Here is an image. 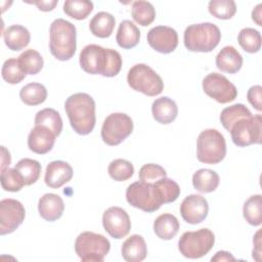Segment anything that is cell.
Masks as SVG:
<instances>
[{
    "mask_svg": "<svg viewBox=\"0 0 262 262\" xmlns=\"http://www.w3.org/2000/svg\"><path fill=\"white\" fill-rule=\"evenodd\" d=\"M64 110L74 131L80 135L89 134L95 126V101L87 93L78 92L69 96Z\"/></svg>",
    "mask_w": 262,
    "mask_h": 262,
    "instance_id": "1",
    "label": "cell"
},
{
    "mask_svg": "<svg viewBox=\"0 0 262 262\" xmlns=\"http://www.w3.org/2000/svg\"><path fill=\"white\" fill-rule=\"evenodd\" d=\"M76 27L63 18L54 19L49 29V49L58 60L71 59L77 48Z\"/></svg>",
    "mask_w": 262,
    "mask_h": 262,
    "instance_id": "2",
    "label": "cell"
},
{
    "mask_svg": "<svg viewBox=\"0 0 262 262\" xmlns=\"http://www.w3.org/2000/svg\"><path fill=\"white\" fill-rule=\"evenodd\" d=\"M221 40L219 28L212 23H201L188 26L183 35L184 46L193 52H210Z\"/></svg>",
    "mask_w": 262,
    "mask_h": 262,
    "instance_id": "3",
    "label": "cell"
},
{
    "mask_svg": "<svg viewBox=\"0 0 262 262\" xmlns=\"http://www.w3.org/2000/svg\"><path fill=\"white\" fill-rule=\"evenodd\" d=\"M226 155L224 136L216 129L202 131L196 140L198 160L205 164H218Z\"/></svg>",
    "mask_w": 262,
    "mask_h": 262,
    "instance_id": "4",
    "label": "cell"
},
{
    "mask_svg": "<svg viewBox=\"0 0 262 262\" xmlns=\"http://www.w3.org/2000/svg\"><path fill=\"white\" fill-rule=\"evenodd\" d=\"M111 249L110 241L92 231L80 233L75 242V251L84 262H102Z\"/></svg>",
    "mask_w": 262,
    "mask_h": 262,
    "instance_id": "5",
    "label": "cell"
},
{
    "mask_svg": "<svg viewBox=\"0 0 262 262\" xmlns=\"http://www.w3.org/2000/svg\"><path fill=\"white\" fill-rule=\"evenodd\" d=\"M128 85L147 96L159 95L164 89L162 78L147 64L136 63L128 72Z\"/></svg>",
    "mask_w": 262,
    "mask_h": 262,
    "instance_id": "6",
    "label": "cell"
},
{
    "mask_svg": "<svg viewBox=\"0 0 262 262\" xmlns=\"http://www.w3.org/2000/svg\"><path fill=\"white\" fill-rule=\"evenodd\" d=\"M215 243L214 233L208 228L184 232L178 241L180 254L188 259H198L209 253Z\"/></svg>",
    "mask_w": 262,
    "mask_h": 262,
    "instance_id": "7",
    "label": "cell"
},
{
    "mask_svg": "<svg viewBox=\"0 0 262 262\" xmlns=\"http://www.w3.org/2000/svg\"><path fill=\"white\" fill-rule=\"evenodd\" d=\"M127 202L144 212H155L161 208L163 202L151 183L136 181L131 183L126 189Z\"/></svg>",
    "mask_w": 262,
    "mask_h": 262,
    "instance_id": "8",
    "label": "cell"
},
{
    "mask_svg": "<svg viewBox=\"0 0 262 262\" xmlns=\"http://www.w3.org/2000/svg\"><path fill=\"white\" fill-rule=\"evenodd\" d=\"M133 131L132 119L124 113H113L103 121L101 138L107 145H118Z\"/></svg>",
    "mask_w": 262,
    "mask_h": 262,
    "instance_id": "9",
    "label": "cell"
},
{
    "mask_svg": "<svg viewBox=\"0 0 262 262\" xmlns=\"http://www.w3.org/2000/svg\"><path fill=\"white\" fill-rule=\"evenodd\" d=\"M232 142L241 147L259 144L262 139L261 115L243 118L234 123L230 129Z\"/></svg>",
    "mask_w": 262,
    "mask_h": 262,
    "instance_id": "10",
    "label": "cell"
},
{
    "mask_svg": "<svg viewBox=\"0 0 262 262\" xmlns=\"http://www.w3.org/2000/svg\"><path fill=\"white\" fill-rule=\"evenodd\" d=\"M203 90L219 103L233 101L237 96L236 87L223 75L211 73L203 80Z\"/></svg>",
    "mask_w": 262,
    "mask_h": 262,
    "instance_id": "11",
    "label": "cell"
},
{
    "mask_svg": "<svg viewBox=\"0 0 262 262\" xmlns=\"http://www.w3.org/2000/svg\"><path fill=\"white\" fill-rule=\"evenodd\" d=\"M26 210L23 204L14 199L0 202V234L13 232L25 220Z\"/></svg>",
    "mask_w": 262,
    "mask_h": 262,
    "instance_id": "12",
    "label": "cell"
},
{
    "mask_svg": "<svg viewBox=\"0 0 262 262\" xmlns=\"http://www.w3.org/2000/svg\"><path fill=\"white\" fill-rule=\"evenodd\" d=\"M102 225L104 230L114 238L120 239L126 236L131 229V221L128 213L120 207H111L103 212Z\"/></svg>",
    "mask_w": 262,
    "mask_h": 262,
    "instance_id": "13",
    "label": "cell"
},
{
    "mask_svg": "<svg viewBox=\"0 0 262 262\" xmlns=\"http://www.w3.org/2000/svg\"><path fill=\"white\" fill-rule=\"evenodd\" d=\"M107 60V48L96 44L86 45L80 52L79 62L82 70L91 75H103Z\"/></svg>",
    "mask_w": 262,
    "mask_h": 262,
    "instance_id": "14",
    "label": "cell"
},
{
    "mask_svg": "<svg viewBox=\"0 0 262 262\" xmlns=\"http://www.w3.org/2000/svg\"><path fill=\"white\" fill-rule=\"evenodd\" d=\"M147 43L158 52L171 53L178 45V34L171 27L157 26L148 31Z\"/></svg>",
    "mask_w": 262,
    "mask_h": 262,
    "instance_id": "15",
    "label": "cell"
},
{
    "mask_svg": "<svg viewBox=\"0 0 262 262\" xmlns=\"http://www.w3.org/2000/svg\"><path fill=\"white\" fill-rule=\"evenodd\" d=\"M209 212L207 200L201 194L187 195L180 205V214L184 221L189 224L203 222Z\"/></svg>",
    "mask_w": 262,
    "mask_h": 262,
    "instance_id": "16",
    "label": "cell"
},
{
    "mask_svg": "<svg viewBox=\"0 0 262 262\" xmlns=\"http://www.w3.org/2000/svg\"><path fill=\"white\" fill-rule=\"evenodd\" d=\"M54 133L44 126H35L29 133L28 146L38 155H44L50 151L55 142Z\"/></svg>",
    "mask_w": 262,
    "mask_h": 262,
    "instance_id": "17",
    "label": "cell"
},
{
    "mask_svg": "<svg viewBox=\"0 0 262 262\" xmlns=\"http://www.w3.org/2000/svg\"><path fill=\"white\" fill-rule=\"evenodd\" d=\"M73 177V168L64 161L50 162L45 171L44 181L48 187L59 188Z\"/></svg>",
    "mask_w": 262,
    "mask_h": 262,
    "instance_id": "18",
    "label": "cell"
},
{
    "mask_svg": "<svg viewBox=\"0 0 262 262\" xmlns=\"http://www.w3.org/2000/svg\"><path fill=\"white\" fill-rule=\"evenodd\" d=\"M64 204L62 199L56 193H45L38 203L40 216L49 222L59 219L63 213Z\"/></svg>",
    "mask_w": 262,
    "mask_h": 262,
    "instance_id": "19",
    "label": "cell"
},
{
    "mask_svg": "<svg viewBox=\"0 0 262 262\" xmlns=\"http://www.w3.org/2000/svg\"><path fill=\"white\" fill-rule=\"evenodd\" d=\"M151 113L154 119L158 123L167 125L176 119L178 115V107L173 99L168 96H162L154 100L151 104Z\"/></svg>",
    "mask_w": 262,
    "mask_h": 262,
    "instance_id": "20",
    "label": "cell"
},
{
    "mask_svg": "<svg viewBox=\"0 0 262 262\" xmlns=\"http://www.w3.org/2000/svg\"><path fill=\"white\" fill-rule=\"evenodd\" d=\"M122 257L127 262H140L145 259L147 248L144 238L139 234H132L122 245Z\"/></svg>",
    "mask_w": 262,
    "mask_h": 262,
    "instance_id": "21",
    "label": "cell"
},
{
    "mask_svg": "<svg viewBox=\"0 0 262 262\" xmlns=\"http://www.w3.org/2000/svg\"><path fill=\"white\" fill-rule=\"evenodd\" d=\"M216 66L221 72L235 74L242 69L243 56L233 46H225L216 56Z\"/></svg>",
    "mask_w": 262,
    "mask_h": 262,
    "instance_id": "22",
    "label": "cell"
},
{
    "mask_svg": "<svg viewBox=\"0 0 262 262\" xmlns=\"http://www.w3.org/2000/svg\"><path fill=\"white\" fill-rule=\"evenodd\" d=\"M5 45L12 51H18L27 47L31 40L30 32L20 25H12L3 32Z\"/></svg>",
    "mask_w": 262,
    "mask_h": 262,
    "instance_id": "23",
    "label": "cell"
},
{
    "mask_svg": "<svg viewBox=\"0 0 262 262\" xmlns=\"http://www.w3.org/2000/svg\"><path fill=\"white\" fill-rule=\"evenodd\" d=\"M140 39V31L131 20L125 19L121 21L118 28L116 40L120 47L131 49L135 47Z\"/></svg>",
    "mask_w": 262,
    "mask_h": 262,
    "instance_id": "24",
    "label": "cell"
},
{
    "mask_svg": "<svg viewBox=\"0 0 262 262\" xmlns=\"http://www.w3.org/2000/svg\"><path fill=\"white\" fill-rule=\"evenodd\" d=\"M179 230L178 219L169 213L160 215L154 222V231L158 237L164 241L172 239Z\"/></svg>",
    "mask_w": 262,
    "mask_h": 262,
    "instance_id": "25",
    "label": "cell"
},
{
    "mask_svg": "<svg viewBox=\"0 0 262 262\" xmlns=\"http://www.w3.org/2000/svg\"><path fill=\"white\" fill-rule=\"evenodd\" d=\"M116 19L113 14L106 11L97 12L89 23L90 32L98 38H107L112 35Z\"/></svg>",
    "mask_w": 262,
    "mask_h": 262,
    "instance_id": "26",
    "label": "cell"
},
{
    "mask_svg": "<svg viewBox=\"0 0 262 262\" xmlns=\"http://www.w3.org/2000/svg\"><path fill=\"white\" fill-rule=\"evenodd\" d=\"M192 185L200 192H212L219 185V175L210 169H200L192 175Z\"/></svg>",
    "mask_w": 262,
    "mask_h": 262,
    "instance_id": "27",
    "label": "cell"
},
{
    "mask_svg": "<svg viewBox=\"0 0 262 262\" xmlns=\"http://www.w3.org/2000/svg\"><path fill=\"white\" fill-rule=\"evenodd\" d=\"M35 126H44L50 129L55 136H58L62 130V120L58 112L53 108H43L39 111L34 120Z\"/></svg>",
    "mask_w": 262,
    "mask_h": 262,
    "instance_id": "28",
    "label": "cell"
},
{
    "mask_svg": "<svg viewBox=\"0 0 262 262\" xmlns=\"http://www.w3.org/2000/svg\"><path fill=\"white\" fill-rule=\"evenodd\" d=\"M20 100L27 105H38L47 98V89L41 83H29L19 91Z\"/></svg>",
    "mask_w": 262,
    "mask_h": 262,
    "instance_id": "29",
    "label": "cell"
},
{
    "mask_svg": "<svg viewBox=\"0 0 262 262\" xmlns=\"http://www.w3.org/2000/svg\"><path fill=\"white\" fill-rule=\"evenodd\" d=\"M20 69L26 75L38 74L44 64L43 57L41 54L34 49L25 50L17 58Z\"/></svg>",
    "mask_w": 262,
    "mask_h": 262,
    "instance_id": "30",
    "label": "cell"
},
{
    "mask_svg": "<svg viewBox=\"0 0 262 262\" xmlns=\"http://www.w3.org/2000/svg\"><path fill=\"white\" fill-rule=\"evenodd\" d=\"M24 179L25 185L34 184L40 177L41 164L33 159L25 158L19 160L14 167Z\"/></svg>",
    "mask_w": 262,
    "mask_h": 262,
    "instance_id": "31",
    "label": "cell"
},
{
    "mask_svg": "<svg viewBox=\"0 0 262 262\" xmlns=\"http://www.w3.org/2000/svg\"><path fill=\"white\" fill-rule=\"evenodd\" d=\"M243 215L246 221L253 225L258 226L262 223V196L261 194L251 195L244 204Z\"/></svg>",
    "mask_w": 262,
    "mask_h": 262,
    "instance_id": "32",
    "label": "cell"
},
{
    "mask_svg": "<svg viewBox=\"0 0 262 262\" xmlns=\"http://www.w3.org/2000/svg\"><path fill=\"white\" fill-rule=\"evenodd\" d=\"M251 116L253 115L251 114L250 110L246 105H244L243 103H235L225 107L221 112L220 122L227 131H230L234 123H236L238 120L243 118H248Z\"/></svg>",
    "mask_w": 262,
    "mask_h": 262,
    "instance_id": "33",
    "label": "cell"
},
{
    "mask_svg": "<svg viewBox=\"0 0 262 262\" xmlns=\"http://www.w3.org/2000/svg\"><path fill=\"white\" fill-rule=\"evenodd\" d=\"M131 14L133 19L142 27L150 25L156 18V9L148 1H135L132 4Z\"/></svg>",
    "mask_w": 262,
    "mask_h": 262,
    "instance_id": "34",
    "label": "cell"
},
{
    "mask_svg": "<svg viewBox=\"0 0 262 262\" xmlns=\"http://www.w3.org/2000/svg\"><path fill=\"white\" fill-rule=\"evenodd\" d=\"M239 46L249 53H256L261 48V35L253 28H244L237 36Z\"/></svg>",
    "mask_w": 262,
    "mask_h": 262,
    "instance_id": "35",
    "label": "cell"
},
{
    "mask_svg": "<svg viewBox=\"0 0 262 262\" xmlns=\"http://www.w3.org/2000/svg\"><path fill=\"white\" fill-rule=\"evenodd\" d=\"M93 10V3L87 0H67L63 3V11L67 15L81 20L85 19Z\"/></svg>",
    "mask_w": 262,
    "mask_h": 262,
    "instance_id": "36",
    "label": "cell"
},
{
    "mask_svg": "<svg viewBox=\"0 0 262 262\" xmlns=\"http://www.w3.org/2000/svg\"><path fill=\"white\" fill-rule=\"evenodd\" d=\"M163 204L175 202L180 194V187L177 182L167 177H164L154 183Z\"/></svg>",
    "mask_w": 262,
    "mask_h": 262,
    "instance_id": "37",
    "label": "cell"
},
{
    "mask_svg": "<svg viewBox=\"0 0 262 262\" xmlns=\"http://www.w3.org/2000/svg\"><path fill=\"white\" fill-rule=\"evenodd\" d=\"M107 172L114 180L126 181L133 176L134 167L131 162L125 159H116L110 163Z\"/></svg>",
    "mask_w": 262,
    "mask_h": 262,
    "instance_id": "38",
    "label": "cell"
},
{
    "mask_svg": "<svg viewBox=\"0 0 262 262\" xmlns=\"http://www.w3.org/2000/svg\"><path fill=\"white\" fill-rule=\"evenodd\" d=\"M208 10L216 18L229 19L236 12V5L232 0H211Z\"/></svg>",
    "mask_w": 262,
    "mask_h": 262,
    "instance_id": "39",
    "label": "cell"
},
{
    "mask_svg": "<svg viewBox=\"0 0 262 262\" xmlns=\"http://www.w3.org/2000/svg\"><path fill=\"white\" fill-rule=\"evenodd\" d=\"M1 74L3 80L8 84H18L26 78V74L20 69L16 58L6 59L2 66Z\"/></svg>",
    "mask_w": 262,
    "mask_h": 262,
    "instance_id": "40",
    "label": "cell"
},
{
    "mask_svg": "<svg viewBox=\"0 0 262 262\" xmlns=\"http://www.w3.org/2000/svg\"><path fill=\"white\" fill-rule=\"evenodd\" d=\"M24 185V179L15 168L1 170V186L4 190L11 192L19 191Z\"/></svg>",
    "mask_w": 262,
    "mask_h": 262,
    "instance_id": "41",
    "label": "cell"
},
{
    "mask_svg": "<svg viewBox=\"0 0 262 262\" xmlns=\"http://www.w3.org/2000/svg\"><path fill=\"white\" fill-rule=\"evenodd\" d=\"M139 179L145 183H156L160 179L167 177L166 170L157 164H145L139 170Z\"/></svg>",
    "mask_w": 262,
    "mask_h": 262,
    "instance_id": "42",
    "label": "cell"
},
{
    "mask_svg": "<svg viewBox=\"0 0 262 262\" xmlns=\"http://www.w3.org/2000/svg\"><path fill=\"white\" fill-rule=\"evenodd\" d=\"M248 101L258 112L262 111V87L260 85H254L250 87L247 93Z\"/></svg>",
    "mask_w": 262,
    "mask_h": 262,
    "instance_id": "43",
    "label": "cell"
},
{
    "mask_svg": "<svg viewBox=\"0 0 262 262\" xmlns=\"http://www.w3.org/2000/svg\"><path fill=\"white\" fill-rule=\"evenodd\" d=\"M57 2H58L57 0H49V1H34V2H28V3L36 5L42 11H51L54 9Z\"/></svg>",
    "mask_w": 262,
    "mask_h": 262,
    "instance_id": "44",
    "label": "cell"
},
{
    "mask_svg": "<svg viewBox=\"0 0 262 262\" xmlns=\"http://www.w3.org/2000/svg\"><path fill=\"white\" fill-rule=\"evenodd\" d=\"M235 258L227 251H219L211 258V261L213 262H220V261H234Z\"/></svg>",
    "mask_w": 262,
    "mask_h": 262,
    "instance_id": "45",
    "label": "cell"
},
{
    "mask_svg": "<svg viewBox=\"0 0 262 262\" xmlns=\"http://www.w3.org/2000/svg\"><path fill=\"white\" fill-rule=\"evenodd\" d=\"M260 233H261V230H258L256 232V234H255L254 239H253L254 245H255V249H253V258H255L256 255H258L257 256L258 260H260V255H261V247H260L261 246V238H260Z\"/></svg>",
    "mask_w": 262,
    "mask_h": 262,
    "instance_id": "46",
    "label": "cell"
},
{
    "mask_svg": "<svg viewBox=\"0 0 262 262\" xmlns=\"http://www.w3.org/2000/svg\"><path fill=\"white\" fill-rule=\"evenodd\" d=\"M2 149V159H1V170H4L6 168H8V166L10 165V154L9 151L5 148V146H1Z\"/></svg>",
    "mask_w": 262,
    "mask_h": 262,
    "instance_id": "47",
    "label": "cell"
},
{
    "mask_svg": "<svg viewBox=\"0 0 262 262\" xmlns=\"http://www.w3.org/2000/svg\"><path fill=\"white\" fill-rule=\"evenodd\" d=\"M261 7H262V3H259L258 5L255 6V8L252 11V19L258 25V26H262V21H261Z\"/></svg>",
    "mask_w": 262,
    "mask_h": 262,
    "instance_id": "48",
    "label": "cell"
}]
</instances>
